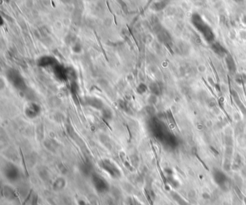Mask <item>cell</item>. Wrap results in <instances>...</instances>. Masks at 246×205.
<instances>
[{"label":"cell","instance_id":"obj_1","mask_svg":"<svg viewBox=\"0 0 246 205\" xmlns=\"http://www.w3.org/2000/svg\"><path fill=\"white\" fill-rule=\"evenodd\" d=\"M192 23L194 27L199 31L206 41L210 43L214 40V32L211 30V27L201 18L200 15L198 14H194L192 17Z\"/></svg>","mask_w":246,"mask_h":205},{"label":"cell","instance_id":"obj_2","mask_svg":"<svg viewBox=\"0 0 246 205\" xmlns=\"http://www.w3.org/2000/svg\"><path fill=\"white\" fill-rule=\"evenodd\" d=\"M211 49L214 51L215 54H217L219 56H224L228 54L227 50L222 46V45L219 44V43H214L211 45Z\"/></svg>","mask_w":246,"mask_h":205},{"label":"cell","instance_id":"obj_3","mask_svg":"<svg viewBox=\"0 0 246 205\" xmlns=\"http://www.w3.org/2000/svg\"><path fill=\"white\" fill-rule=\"evenodd\" d=\"M225 61H226L227 66H228V70L230 71V73H235L236 71V66L235 63L234 59L232 57L231 55L227 54L226 58H225Z\"/></svg>","mask_w":246,"mask_h":205},{"label":"cell","instance_id":"obj_4","mask_svg":"<svg viewBox=\"0 0 246 205\" xmlns=\"http://www.w3.org/2000/svg\"><path fill=\"white\" fill-rule=\"evenodd\" d=\"M232 95H233V99H234L235 101V103L237 104V105L238 107H240V109H241V111L242 112V113H244L245 115H246V109L244 107V105L242 104V103L241 102V101L240 100L239 97H238V95L237 94V93H236L235 91H233L232 92Z\"/></svg>","mask_w":246,"mask_h":205},{"label":"cell","instance_id":"obj_5","mask_svg":"<svg viewBox=\"0 0 246 205\" xmlns=\"http://www.w3.org/2000/svg\"><path fill=\"white\" fill-rule=\"evenodd\" d=\"M172 196H173L174 199L179 204V205H191L189 204V203H188L186 201H185V200L181 198V197L180 196V195H178V194L173 193L172 194Z\"/></svg>","mask_w":246,"mask_h":205},{"label":"cell","instance_id":"obj_6","mask_svg":"<svg viewBox=\"0 0 246 205\" xmlns=\"http://www.w3.org/2000/svg\"><path fill=\"white\" fill-rule=\"evenodd\" d=\"M235 81L238 84L243 85L246 83V75L244 74V73L237 75L235 77Z\"/></svg>","mask_w":246,"mask_h":205},{"label":"cell","instance_id":"obj_7","mask_svg":"<svg viewBox=\"0 0 246 205\" xmlns=\"http://www.w3.org/2000/svg\"><path fill=\"white\" fill-rule=\"evenodd\" d=\"M240 165H241L240 156L239 155H237V156L235 157V159L234 163H233V168H234L235 170H237L240 168Z\"/></svg>","mask_w":246,"mask_h":205},{"label":"cell","instance_id":"obj_8","mask_svg":"<svg viewBox=\"0 0 246 205\" xmlns=\"http://www.w3.org/2000/svg\"><path fill=\"white\" fill-rule=\"evenodd\" d=\"M210 149H211V151H212L213 152L212 153H214V154L215 155H219V153H218V151H217V150H215L214 149V148H213V147H210Z\"/></svg>","mask_w":246,"mask_h":205},{"label":"cell","instance_id":"obj_9","mask_svg":"<svg viewBox=\"0 0 246 205\" xmlns=\"http://www.w3.org/2000/svg\"><path fill=\"white\" fill-rule=\"evenodd\" d=\"M234 1H236L237 3H241V2H242L244 0H234Z\"/></svg>","mask_w":246,"mask_h":205},{"label":"cell","instance_id":"obj_10","mask_svg":"<svg viewBox=\"0 0 246 205\" xmlns=\"http://www.w3.org/2000/svg\"><path fill=\"white\" fill-rule=\"evenodd\" d=\"M244 201H245V204L246 205V197H244Z\"/></svg>","mask_w":246,"mask_h":205}]
</instances>
